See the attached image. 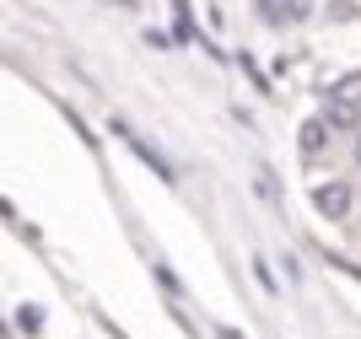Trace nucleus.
I'll return each mask as SVG.
<instances>
[{"label": "nucleus", "mask_w": 361, "mask_h": 339, "mask_svg": "<svg viewBox=\"0 0 361 339\" xmlns=\"http://www.w3.org/2000/svg\"><path fill=\"white\" fill-rule=\"evenodd\" d=\"M318 205L329 210V216H340V210H345V205H350V194H345V189H340V183H334V189H324V194H318Z\"/></svg>", "instance_id": "obj_1"}]
</instances>
